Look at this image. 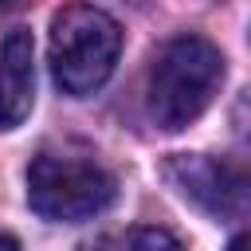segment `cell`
<instances>
[{"instance_id":"6da1fadb","label":"cell","mask_w":251,"mask_h":251,"mask_svg":"<svg viewBox=\"0 0 251 251\" xmlns=\"http://www.w3.org/2000/svg\"><path fill=\"white\" fill-rule=\"evenodd\" d=\"M224 82V55L200 35L169 39L149 67V114L161 129L176 133L192 126Z\"/></svg>"},{"instance_id":"7a4b0ae2","label":"cell","mask_w":251,"mask_h":251,"mask_svg":"<svg viewBox=\"0 0 251 251\" xmlns=\"http://www.w3.org/2000/svg\"><path fill=\"white\" fill-rule=\"evenodd\" d=\"M122 51V27L114 16H106L102 8L90 4H71L59 8L51 20V39H47V59H51V75L55 82L75 94L86 98L94 94Z\"/></svg>"},{"instance_id":"3957f363","label":"cell","mask_w":251,"mask_h":251,"mask_svg":"<svg viewBox=\"0 0 251 251\" xmlns=\"http://www.w3.org/2000/svg\"><path fill=\"white\" fill-rule=\"evenodd\" d=\"M118 196V180L86 157L71 153H35L27 165V204L43 220L78 224L106 212Z\"/></svg>"},{"instance_id":"277c9868","label":"cell","mask_w":251,"mask_h":251,"mask_svg":"<svg viewBox=\"0 0 251 251\" xmlns=\"http://www.w3.org/2000/svg\"><path fill=\"white\" fill-rule=\"evenodd\" d=\"M165 180L212 220L251 216V165L212 153H176L165 161Z\"/></svg>"},{"instance_id":"5b68a950","label":"cell","mask_w":251,"mask_h":251,"mask_svg":"<svg viewBox=\"0 0 251 251\" xmlns=\"http://www.w3.org/2000/svg\"><path fill=\"white\" fill-rule=\"evenodd\" d=\"M35 102V39L27 27H12L0 43V129L24 126Z\"/></svg>"},{"instance_id":"8992f818","label":"cell","mask_w":251,"mask_h":251,"mask_svg":"<svg viewBox=\"0 0 251 251\" xmlns=\"http://www.w3.org/2000/svg\"><path fill=\"white\" fill-rule=\"evenodd\" d=\"M82 251H180V243L161 227H126L90 239Z\"/></svg>"},{"instance_id":"52a82bcc","label":"cell","mask_w":251,"mask_h":251,"mask_svg":"<svg viewBox=\"0 0 251 251\" xmlns=\"http://www.w3.org/2000/svg\"><path fill=\"white\" fill-rule=\"evenodd\" d=\"M231 129H235V137H239V141H247V145H251V86L231 102Z\"/></svg>"},{"instance_id":"ba28073f","label":"cell","mask_w":251,"mask_h":251,"mask_svg":"<svg viewBox=\"0 0 251 251\" xmlns=\"http://www.w3.org/2000/svg\"><path fill=\"white\" fill-rule=\"evenodd\" d=\"M227 251H251V231H243V235H235V239L227 243Z\"/></svg>"},{"instance_id":"9c48e42d","label":"cell","mask_w":251,"mask_h":251,"mask_svg":"<svg viewBox=\"0 0 251 251\" xmlns=\"http://www.w3.org/2000/svg\"><path fill=\"white\" fill-rule=\"evenodd\" d=\"M0 251H20V243L12 235H0Z\"/></svg>"}]
</instances>
